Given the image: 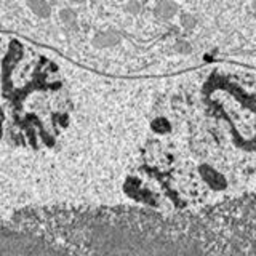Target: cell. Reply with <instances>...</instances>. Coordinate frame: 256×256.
Here are the masks:
<instances>
[{
	"label": "cell",
	"mask_w": 256,
	"mask_h": 256,
	"mask_svg": "<svg viewBox=\"0 0 256 256\" xmlns=\"http://www.w3.org/2000/svg\"><path fill=\"white\" fill-rule=\"evenodd\" d=\"M69 2H72V4H85L86 0H69Z\"/></svg>",
	"instance_id": "9c48e42d"
},
{
	"label": "cell",
	"mask_w": 256,
	"mask_h": 256,
	"mask_svg": "<svg viewBox=\"0 0 256 256\" xmlns=\"http://www.w3.org/2000/svg\"><path fill=\"white\" fill-rule=\"evenodd\" d=\"M180 13V5L174 0H158L154 6V14L157 20L170 21Z\"/></svg>",
	"instance_id": "3957f363"
},
{
	"label": "cell",
	"mask_w": 256,
	"mask_h": 256,
	"mask_svg": "<svg viewBox=\"0 0 256 256\" xmlns=\"http://www.w3.org/2000/svg\"><path fill=\"white\" fill-rule=\"evenodd\" d=\"M178 20H180V26L184 29V30H194L196 26H197V16L192 14V13H188V12H182L178 14Z\"/></svg>",
	"instance_id": "5b68a950"
},
{
	"label": "cell",
	"mask_w": 256,
	"mask_h": 256,
	"mask_svg": "<svg viewBox=\"0 0 256 256\" xmlns=\"http://www.w3.org/2000/svg\"><path fill=\"white\" fill-rule=\"evenodd\" d=\"M141 4L138 2V0H128V2L124 5V10L126 13H130V14H140L141 13Z\"/></svg>",
	"instance_id": "ba28073f"
},
{
	"label": "cell",
	"mask_w": 256,
	"mask_h": 256,
	"mask_svg": "<svg viewBox=\"0 0 256 256\" xmlns=\"http://www.w3.org/2000/svg\"><path fill=\"white\" fill-rule=\"evenodd\" d=\"M148 256H256V194L162 214Z\"/></svg>",
	"instance_id": "6da1fadb"
},
{
	"label": "cell",
	"mask_w": 256,
	"mask_h": 256,
	"mask_svg": "<svg viewBox=\"0 0 256 256\" xmlns=\"http://www.w3.org/2000/svg\"><path fill=\"white\" fill-rule=\"evenodd\" d=\"M60 20L62 24H66V26H76L77 22V13L72 10V8H61L60 10Z\"/></svg>",
	"instance_id": "8992f818"
},
{
	"label": "cell",
	"mask_w": 256,
	"mask_h": 256,
	"mask_svg": "<svg viewBox=\"0 0 256 256\" xmlns=\"http://www.w3.org/2000/svg\"><path fill=\"white\" fill-rule=\"evenodd\" d=\"M120 34L114 29H108V30H101V32H96L92 38V45L98 50H104V48H112L120 44Z\"/></svg>",
	"instance_id": "7a4b0ae2"
},
{
	"label": "cell",
	"mask_w": 256,
	"mask_h": 256,
	"mask_svg": "<svg viewBox=\"0 0 256 256\" xmlns=\"http://www.w3.org/2000/svg\"><path fill=\"white\" fill-rule=\"evenodd\" d=\"M28 6L37 18L48 20L52 16V6L46 0H28Z\"/></svg>",
	"instance_id": "277c9868"
},
{
	"label": "cell",
	"mask_w": 256,
	"mask_h": 256,
	"mask_svg": "<svg viewBox=\"0 0 256 256\" xmlns=\"http://www.w3.org/2000/svg\"><path fill=\"white\" fill-rule=\"evenodd\" d=\"M252 10L256 13V0H252Z\"/></svg>",
	"instance_id": "30bf717a"
},
{
	"label": "cell",
	"mask_w": 256,
	"mask_h": 256,
	"mask_svg": "<svg viewBox=\"0 0 256 256\" xmlns=\"http://www.w3.org/2000/svg\"><path fill=\"white\" fill-rule=\"evenodd\" d=\"M174 52L180 54H189V53H192V45H190V42H188V40L180 38L178 42L174 44Z\"/></svg>",
	"instance_id": "52a82bcc"
}]
</instances>
